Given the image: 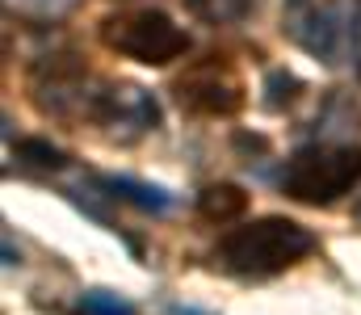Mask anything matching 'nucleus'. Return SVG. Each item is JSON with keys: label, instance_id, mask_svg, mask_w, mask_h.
Segmentation results:
<instances>
[{"label": "nucleus", "instance_id": "nucleus-1", "mask_svg": "<svg viewBox=\"0 0 361 315\" xmlns=\"http://www.w3.org/2000/svg\"><path fill=\"white\" fill-rule=\"evenodd\" d=\"M311 252H315V235L302 223H294L286 214H265V218H252L223 235L219 265L240 278H273V273L294 269Z\"/></svg>", "mask_w": 361, "mask_h": 315}, {"label": "nucleus", "instance_id": "nucleus-2", "mask_svg": "<svg viewBox=\"0 0 361 315\" xmlns=\"http://www.w3.org/2000/svg\"><path fill=\"white\" fill-rule=\"evenodd\" d=\"M361 181V147L353 143H315L298 147L281 173V194L302 206H332Z\"/></svg>", "mask_w": 361, "mask_h": 315}, {"label": "nucleus", "instance_id": "nucleus-3", "mask_svg": "<svg viewBox=\"0 0 361 315\" xmlns=\"http://www.w3.org/2000/svg\"><path fill=\"white\" fill-rule=\"evenodd\" d=\"M101 42L122 55L135 59L143 68H169L189 51V34L177 25L169 13L160 8H126V13H109L101 21Z\"/></svg>", "mask_w": 361, "mask_h": 315}, {"label": "nucleus", "instance_id": "nucleus-4", "mask_svg": "<svg viewBox=\"0 0 361 315\" xmlns=\"http://www.w3.org/2000/svg\"><path fill=\"white\" fill-rule=\"evenodd\" d=\"M109 80H97L76 55H47L30 72V97L42 113L55 118H89L97 122V109Z\"/></svg>", "mask_w": 361, "mask_h": 315}, {"label": "nucleus", "instance_id": "nucleus-5", "mask_svg": "<svg viewBox=\"0 0 361 315\" xmlns=\"http://www.w3.org/2000/svg\"><path fill=\"white\" fill-rule=\"evenodd\" d=\"M173 97L197 118H231L244 109V76L227 55H206L173 80Z\"/></svg>", "mask_w": 361, "mask_h": 315}, {"label": "nucleus", "instance_id": "nucleus-6", "mask_svg": "<svg viewBox=\"0 0 361 315\" xmlns=\"http://www.w3.org/2000/svg\"><path fill=\"white\" fill-rule=\"evenodd\" d=\"M281 25L302 51L319 55L324 63H336V55L353 42L349 0H286Z\"/></svg>", "mask_w": 361, "mask_h": 315}, {"label": "nucleus", "instance_id": "nucleus-7", "mask_svg": "<svg viewBox=\"0 0 361 315\" xmlns=\"http://www.w3.org/2000/svg\"><path fill=\"white\" fill-rule=\"evenodd\" d=\"M97 122L109 126V130H126V126H135V130H156V126H160V105H156V97H152L147 89L118 80V85H105Z\"/></svg>", "mask_w": 361, "mask_h": 315}, {"label": "nucleus", "instance_id": "nucleus-8", "mask_svg": "<svg viewBox=\"0 0 361 315\" xmlns=\"http://www.w3.org/2000/svg\"><path fill=\"white\" fill-rule=\"evenodd\" d=\"M197 214L206 223H235V218L248 214V194L231 181H214L197 194Z\"/></svg>", "mask_w": 361, "mask_h": 315}, {"label": "nucleus", "instance_id": "nucleus-9", "mask_svg": "<svg viewBox=\"0 0 361 315\" xmlns=\"http://www.w3.org/2000/svg\"><path fill=\"white\" fill-rule=\"evenodd\" d=\"M105 190H109L114 198L130 202V206L152 210V214H160V210L173 206V198H169L164 190H156V185H143V181H130V177H105Z\"/></svg>", "mask_w": 361, "mask_h": 315}, {"label": "nucleus", "instance_id": "nucleus-10", "mask_svg": "<svg viewBox=\"0 0 361 315\" xmlns=\"http://www.w3.org/2000/svg\"><path fill=\"white\" fill-rule=\"evenodd\" d=\"M185 8L206 25H235L252 13V0H185Z\"/></svg>", "mask_w": 361, "mask_h": 315}, {"label": "nucleus", "instance_id": "nucleus-11", "mask_svg": "<svg viewBox=\"0 0 361 315\" xmlns=\"http://www.w3.org/2000/svg\"><path fill=\"white\" fill-rule=\"evenodd\" d=\"M17 160L38 164V168H51V173H59V168L68 164V156H63L55 143H47V139H21V143H17Z\"/></svg>", "mask_w": 361, "mask_h": 315}, {"label": "nucleus", "instance_id": "nucleus-12", "mask_svg": "<svg viewBox=\"0 0 361 315\" xmlns=\"http://www.w3.org/2000/svg\"><path fill=\"white\" fill-rule=\"evenodd\" d=\"M80 315H139L126 299H118V295H109V290H89L85 299H80Z\"/></svg>", "mask_w": 361, "mask_h": 315}, {"label": "nucleus", "instance_id": "nucleus-13", "mask_svg": "<svg viewBox=\"0 0 361 315\" xmlns=\"http://www.w3.org/2000/svg\"><path fill=\"white\" fill-rule=\"evenodd\" d=\"M298 89H302V85H298L290 72H273V76H269V105H273V109L290 105L294 97H298Z\"/></svg>", "mask_w": 361, "mask_h": 315}, {"label": "nucleus", "instance_id": "nucleus-14", "mask_svg": "<svg viewBox=\"0 0 361 315\" xmlns=\"http://www.w3.org/2000/svg\"><path fill=\"white\" fill-rule=\"evenodd\" d=\"M353 223H357V227H361V202H357V206H353Z\"/></svg>", "mask_w": 361, "mask_h": 315}]
</instances>
